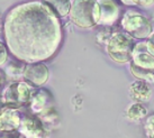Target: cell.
<instances>
[{"label":"cell","instance_id":"5bb4252c","mask_svg":"<svg viewBox=\"0 0 154 138\" xmlns=\"http://www.w3.org/2000/svg\"><path fill=\"white\" fill-rule=\"evenodd\" d=\"M147 115V109L140 102L131 104L126 110V117L131 121H140Z\"/></svg>","mask_w":154,"mask_h":138},{"label":"cell","instance_id":"8992f818","mask_svg":"<svg viewBox=\"0 0 154 138\" xmlns=\"http://www.w3.org/2000/svg\"><path fill=\"white\" fill-rule=\"evenodd\" d=\"M48 69L43 62H36V63H28L24 68L23 78L27 82L36 86H44L48 80Z\"/></svg>","mask_w":154,"mask_h":138},{"label":"cell","instance_id":"30bf717a","mask_svg":"<svg viewBox=\"0 0 154 138\" xmlns=\"http://www.w3.org/2000/svg\"><path fill=\"white\" fill-rule=\"evenodd\" d=\"M22 119L16 109L5 108L0 111V131H14L19 129Z\"/></svg>","mask_w":154,"mask_h":138},{"label":"cell","instance_id":"2e32d148","mask_svg":"<svg viewBox=\"0 0 154 138\" xmlns=\"http://www.w3.org/2000/svg\"><path fill=\"white\" fill-rule=\"evenodd\" d=\"M145 134L149 138H154V113L151 115L145 121Z\"/></svg>","mask_w":154,"mask_h":138},{"label":"cell","instance_id":"7402d4cb","mask_svg":"<svg viewBox=\"0 0 154 138\" xmlns=\"http://www.w3.org/2000/svg\"><path fill=\"white\" fill-rule=\"evenodd\" d=\"M1 28H4V24L1 22V19H0V30H1Z\"/></svg>","mask_w":154,"mask_h":138},{"label":"cell","instance_id":"7c38bea8","mask_svg":"<svg viewBox=\"0 0 154 138\" xmlns=\"http://www.w3.org/2000/svg\"><path fill=\"white\" fill-rule=\"evenodd\" d=\"M52 97L45 90H41L32 95L30 99V107L35 113H41L47 109L52 108Z\"/></svg>","mask_w":154,"mask_h":138},{"label":"cell","instance_id":"3957f363","mask_svg":"<svg viewBox=\"0 0 154 138\" xmlns=\"http://www.w3.org/2000/svg\"><path fill=\"white\" fill-rule=\"evenodd\" d=\"M134 42L127 33L117 32L111 35L106 45V51L112 61L124 64L132 61L134 52Z\"/></svg>","mask_w":154,"mask_h":138},{"label":"cell","instance_id":"277c9868","mask_svg":"<svg viewBox=\"0 0 154 138\" xmlns=\"http://www.w3.org/2000/svg\"><path fill=\"white\" fill-rule=\"evenodd\" d=\"M122 27L131 37L136 39H145L152 34L151 22L137 11H126L122 19Z\"/></svg>","mask_w":154,"mask_h":138},{"label":"cell","instance_id":"8fae6325","mask_svg":"<svg viewBox=\"0 0 154 138\" xmlns=\"http://www.w3.org/2000/svg\"><path fill=\"white\" fill-rule=\"evenodd\" d=\"M129 95L133 100H135L137 102H146L151 99L152 97V90L147 82L142 81V80H136L128 88Z\"/></svg>","mask_w":154,"mask_h":138},{"label":"cell","instance_id":"5b68a950","mask_svg":"<svg viewBox=\"0 0 154 138\" xmlns=\"http://www.w3.org/2000/svg\"><path fill=\"white\" fill-rule=\"evenodd\" d=\"M32 88L26 82H13L2 91L1 100L4 104L11 106H24L30 102Z\"/></svg>","mask_w":154,"mask_h":138},{"label":"cell","instance_id":"4fadbf2b","mask_svg":"<svg viewBox=\"0 0 154 138\" xmlns=\"http://www.w3.org/2000/svg\"><path fill=\"white\" fill-rule=\"evenodd\" d=\"M43 2L53 10L59 18L68 16L71 8V0H43Z\"/></svg>","mask_w":154,"mask_h":138},{"label":"cell","instance_id":"d6986e66","mask_svg":"<svg viewBox=\"0 0 154 138\" xmlns=\"http://www.w3.org/2000/svg\"><path fill=\"white\" fill-rule=\"evenodd\" d=\"M134 4L141 6V7H151L154 4V0H133Z\"/></svg>","mask_w":154,"mask_h":138},{"label":"cell","instance_id":"ffe728a7","mask_svg":"<svg viewBox=\"0 0 154 138\" xmlns=\"http://www.w3.org/2000/svg\"><path fill=\"white\" fill-rule=\"evenodd\" d=\"M120 1L124 4H126V6H132V4H134L133 0H120Z\"/></svg>","mask_w":154,"mask_h":138},{"label":"cell","instance_id":"9c48e42d","mask_svg":"<svg viewBox=\"0 0 154 138\" xmlns=\"http://www.w3.org/2000/svg\"><path fill=\"white\" fill-rule=\"evenodd\" d=\"M131 62L142 69L154 71V57L147 52L145 42H142L135 45Z\"/></svg>","mask_w":154,"mask_h":138},{"label":"cell","instance_id":"e0dca14e","mask_svg":"<svg viewBox=\"0 0 154 138\" xmlns=\"http://www.w3.org/2000/svg\"><path fill=\"white\" fill-rule=\"evenodd\" d=\"M8 60V52H7V46L0 40V66L7 62Z\"/></svg>","mask_w":154,"mask_h":138},{"label":"cell","instance_id":"ba28073f","mask_svg":"<svg viewBox=\"0 0 154 138\" xmlns=\"http://www.w3.org/2000/svg\"><path fill=\"white\" fill-rule=\"evenodd\" d=\"M99 4V24L112 25L118 19L119 7L115 0H98Z\"/></svg>","mask_w":154,"mask_h":138},{"label":"cell","instance_id":"52a82bcc","mask_svg":"<svg viewBox=\"0 0 154 138\" xmlns=\"http://www.w3.org/2000/svg\"><path fill=\"white\" fill-rule=\"evenodd\" d=\"M19 131L25 138H44L45 136L43 121L35 116L24 117L19 126Z\"/></svg>","mask_w":154,"mask_h":138},{"label":"cell","instance_id":"9a60e30c","mask_svg":"<svg viewBox=\"0 0 154 138\" xmlns=\"http://www.w3.org/2000/svg\"><path fill=\"white\" fill-rule=\"evenodd\" d=\"M129 71L137 80H142L145 82H153L154 81V71L142 69L140 66L133 64L132 62H129Z\"/></svg>","mask_w":154,"mask_h":138},{"label":"cell","instance_id":"6da1fadb","mask_svg":"<svg viewBox=\"0 0 154 138\" xmlns=\"http://www.w3.org/2000/svg\"><path fill=\"white\" fill-rule=\"evenodd\" d=\"M2 30L9 52L27 64L51 58L63 38L60 18L37 0L13 7L5 17Z\"/></svg>","mask_w":154,"mask_h":138},{"label":"cell","instance_id":"7a4b0ae2","mask_svg":"<svg viewBox=\"0 0 154 138\" xmlns=\"http://www.w3.org/2000/svg\"><path fill=\"white\" fill-rule=\"evenodd\" d=\"M70 19L79 28L88 29L99 24L98 0H73Z\"/></svg>","mask_w":154,"mask_h":138},{"label":"cell","instance_id":"44dd1931","mask_svg":"<svg viewBox=\"0 0 154 138\" xmlns=\"http://www.w3.org/2000/svg\"><path fill=\"white\" fill-rule=\"evenodd\" d=\"M4 83V78H2V73L0 72V90H1V86Z\"/></svg>","mask_w":154,"mask_h":138},{"label":"cell","instance_id":"ac0fdd59","mask_svg":"<svg viewBox=\"0 0 154 138\" xmlns=\"http://www.w3.org/2000/svg\"><path fill=\"white\" fill-rule=\"evenodd\" d=\"M145 45H146L147 52L154 57V33H152V34L147 37V39H146V42H145Z\"/></svg>","mask_w":154,"mask_h":138}]
</instances>
